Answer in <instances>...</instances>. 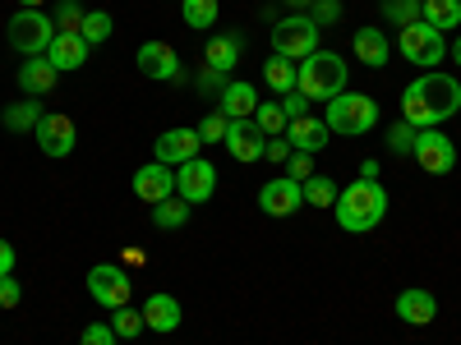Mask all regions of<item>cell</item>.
Masks as SVG:
<instances>
[{"label": "cell", "mask_w": 461, "mask_h": 345, "mask_svg": "<svg viewBox=\"0 0 461 345\" xmlns=\"http://www.w3.org/2000/svg\"><path fill=\"white\" fill-rule=\"evenodd\" d=\"M461 111V84L443 69H425L420 79L402 93V120L415 129H438L443 120Z\"/></svg>", "instance_id": "1"}, {"label": "cell", "mask_w": 461, "mask_h": 345, "mask_svg": "<svg viewBox=\"0 0 461 345\" xmlns=\"http://www.w3.org/2000/svg\"><path fill=\"white\" fill-rule=\"evenodd\" d=\"M337 226L341 230H351V235H365V230H374L383 217H388V189H383L378 180H356V184H346L337 203Z\"/></svg>", "instance_id": "2"}, {"label": "cell", "mask_w": 461, "mask_h": 345, "mask_svg": "<svg viewBox=\"0 0 461 345\" xmlns=\"http://www.w3.org/2000/svg\"><path fill=\"white\" fill-rule=\"evenodd\" d=\"M346 79H351V69H346L341 56H332V51H314L295 65V88L310 102H332L337 93H346Z\"/></svg>", "instance_id": "3"}, {"label": "cell", "mask_w": 461, "mask_h": 345, "mask_svg": "<svg viewBox=\"0 0 461 345\" xmlns=\"http://www.w3.org/2000/svg\"><path fill=\"white\" fill-rule=\"evenodd\" d=\"M323 125L332 134H346V138H360L378 125V102L365 97V93H337L328 102V115H323Z\"/></svg>", "instance_id": "4"}, {"label": "cell", "mask_w": 461, "mask_h": 345, "mask_svg": "<svg viewBox=\"0 0 461 345\" xmlns=\"http://www.w3.org/2000/svg\"><path fill=\"white\" fill-rule=\"evenodd\" d=\"M5 37L19 56H47V47L56 42V19H47V10H19Z\"/></svg>", "instance_id": "5"}, {"label": "cell", "mask_w": 461, "mask_h": 345, "mask_svg": "<svg viewBox=\"0 0 461 345\" xmlns=\"http://www.w3.org/2000/svg\"><path fill=\"white\" fill-rule=\"evenodd\" d=\"M319 23L310 14H286L282 23H273V56H286V60H304L319 51Z\"/></svg>", "instance_id": "6"}, {"label": "cell", "mask_w": 461, "mask_h": 345, "mask_svg": "<svg viewBox=\"0 0 461 345\" xmlns=\"http://www.w3.org/2000/svg\"><path fill=\"white\" fill-rule=\"evenodd\" d=\"M397 51L411 60V65H443V56H447V42H443V32L438 28H429L425 19H415V23H406V28H397Z\"/></svg>", "instance_id": "7"}, {"label": "cell", "mask_w": 461, "mask_h": 345, "mask_svg": "<svg viewBox=\"0 0 461 345\" xmlns=\"http://www.w3.org/2000/svg\"><path fill=\"white\" fill-rule=\"evenodd\" d=\"M88 295L102 304V309H125L130 304V272L121 262H97L88 272Z\"/></svg>", "instance_id": "8"}, {"label": "cell", "mask_w": 461, "mask_h": 345, "mask_svg": "<svg viewBox=\"0 0 461 345\" xmlns=\"http://www.w3.org/2000/svg\"><path fill=\"white\" fill-rule=\"evenodd\" d=\"M411 157H415V166L425 171V175H447L456 166V147H452V138L443 129H420Z\"/></svg>", "instance_id": "9"}, {"label": "cell", "mask_w": 461, "mask_h": 345, "mask_svg": "<svg viewBox=\"0 0 461 345\" xmlns=\"http://www.w3.org/2000/svg\"><path fill=\"white\" fill-rule=\"evenodd\" d=\"M143 79H158V84H185V69H180V56L171 42H143L139 56H134Z\"/></svg>", "instance_id": "10"}, {"label": "cell", "mask_w": 461, "mask_h": 345, "mask_svg": "<svg viewBox=\"0 0 461 345\" xmlns=\"http://www.w3.org/2000/svg\"><path fill=\"white\" fill-rule=\"evenodd\" d=\"M212 189H217V166H212L208 157H194V162L176 166V194H180L189 208H194V203H208Z\"/></svg>", "instance_id": "11"}, {"label": "cell", "mask_w": 461, "mask_h": 345, "mask_svg": "<svg viewBox=\"0 0 461 345\" xmlns=\"http://www.w3.org/2000/svg\"><path fill=\"white\" fill-rule=\"evenodd\" d=\"M32 138H37V147H42L47 157H56V162H60V157H69V152H74V138H79V134H74V120H69V115L47 111L42 120H37Z\"/></svg>", "instance_id": "12"}, {"label": "cell", "mask_w": 461, "mask_h": 345, "mask_svg": "<svg viewBox=\"0 0 461 345\" xmlns=\"http://www.w3.org/2000/svg\"><path fill=\"white\" fill-rule=\"evenodd\" d=\"M258 208H263L267 217H295V212L304 208V189H300V180H291V175L267 180V184L258 189Z\"/></svg>", "instance_id": "13"}, {"label": "cell", "mask_w": 461, "mask_h": 345, "mask_svg": "<svg viewBox=\"0 0 461 345\" xmlns=\"http://www.w3.org/2000/svg\"><path fill=\"white\" fill-rule=\"evenodd\" d=\"M199 129H167L158 134V143H152V162H162V166H185V162H194L199 157Z\"/></svg>", "instance_id": "14"}, {"label": "cell", "mask_w": 461, "mask_h": 345, "mask_svg": "<svg viewBox=\"0 0 461 345\" xmlns=\"http://www.w3.org/2000/svg\"><path fill=\"white\" fill-rule=\"evenodd\" d=\"M134 194L148 203V208H158L162 199L176 194V166H162V162H148L134 171Z\"/></svg>", "instance_id": "15"}, {"label": "cell", "mask_w": 461, "mask_h": 345, "mask_svg": "<svg viewBox=\"0 0 461 345\" xmlns=\"http://www.w3.org/2000/svg\"><path fill=\"white\" fill-rule=\"evenodd\" d=\"M217 111L226 115V120H254V111H258V88L245 84V79H230V84L217 93Z\"/></svg>", "instance_id": "16"}, {"label": "cell", "mask_w": 461, "mask_h": 345, "mask_svg": "<svg viewBox=\"0 0 461 345\" xmlns=\"http://www.w3.org/2000/svg\"><path fill=\"white\" fill-rule=\"evenodd\" d=\"M226 147H230V157L236 162H258L263 157V147H267V134L254 125V120H230V129H226Z\"/></svg>", "instance_id": "17"}, {"label": "cell", "mask_w": 461, "mask_h": 345, "mask_svg": "<svg viewBox=\"0 0 461 345\" xmlns=\"http://www.w3.org/2000/svg\"><path fill=\"white\" fill-rule=\"evenodd\" d=\"M56 84H60V69H56L47 56H28V60L19 65V88H23L28 97H47Z\"/></svg>", "instance_id": "18"}, {"label": "cell", "mask_w": 461, "mask_h": 345, "mask_svg": "<svg viewBox=\"0 0 461 345\" xmlns=\"http://www.w3.org/2000/svg\"><path fill=\"white\" fill-rule=\"evenodd\" d=\"M397 318H402V323H411V327H429V323L438 318V299H434L429 290L411 286V290H402V295H397Z\"/></svg>", "instance_id": "19"}, {"label": "cell", "mask_w": 461, "mask_h": 345, "mask_svg": "<svg viewBox=\"0 0 461 345\" xmlns=\"http://www.w3.org/2000/svg\"><path fill=\"white\" fill-rule=\"evenodd\" d=\"M88 51H93V47L84 42L79 32H56V42L47 47V60L65 74V69H84V65H88Z\"/></svg>", "instance_id": "20"}, {"label": "cell", "mask_w": 461, "mask_h": 345, "mask_svg": "<svg viewBox=\"0 0 461 345\" xmlns=\"http://www.w3.org/2000/svg\"><path fill=\"white\" fill-rule=\"evenodd\" d=\"M143 327L148 332H176L180 327V299L176 295H148V304H143Z\"/></svg>", "instance_id": "21"}, {"label": "cell", "mask_w": 461, "mask_h": 345, "mask_svg": "<svg viewBox=\"0 0 461 345\" xmlns=\"http://www.w3.org/2000/svg\"><path fill=\"white\" fill-rule=\"evenodd\" d=\"M286 138H291L295 152H323L328 138H332V129H328L323 120H314V115H300V120L286 125Z\"/></svg>", "instance_id": "22"}, {"label": "cell", "mask_w": 461, "mask_h": 345, "mask_svg": "<svg viewBox=\"0 0 461 345\" xmlns=\"http://www.w3.org/2000/svg\"><path fill=\"white\" fill-rule=\"evenodd\" d=\"M351 47H356V60L369 65V69H383V65H388V51H393L388 37H383V28H360Z\"/></svg>", "instance_id": "23"}, {"label": "cell", "mask_w": 461, "mask_h": 345, "mask_svg": "<svg viewBox=\"0 0 461 345\" xmlns=\"http://www.w3.org/2000/svg\"><path fill=\"white\" fill-rule=\"evenodd\" d=\"M236 60H240V42H236V37H226V32L208 37L203 69H212V74H230V69H236Z\"/></svg>", "instance_id": "24"}, {"label": "cell", "mask_w": 461, "mask_h": 345, "mask_svg": "<svg viewBox=\"0 0 461 345\" xmlns=\"http://www.w3.org/2000/svg\"><path fill=\"white\" fill-rule=\"evenodd\" d=\"M420 19L429 28H456L461 23V0H420Z\"/></svg>", "instance_id": "25"}, {"label": "cell", "mask_w": 461, "mask_h": 345, "mask_svg": "<svg viewBox=\"0 0 461 345\" xmlns=\"http://www.w3.org/2000/svg\"><path fill=\"white\" fill-rule=\"evenodd\" d=\"M185 221H189V203L180 194H171V199H162L158 208H152V226L158 230H180Z\"/></svg>", "instance_id": "26"}, {"label": "cell", "mask_w": 461, "mask_h": 345, "mask_svg": "<svg viewBox=\"0 0 461 345\" xmlns=\"http://www.w3.org/2000/svg\"><path fill=\"white\" fill-rule=\"evenodd\" d=\"M263 79H267V88H273V93H291L295 88V60H286V56H273V60H267L263 65Z\"/></svg>", "instance_id": "27"}, {"label": "cell", "mask_w": 461, "mask_h": 345, "mask_svg": "<svg viewBox=\"0 0 461 345\" xmlns=\"http://www.w3.org/2000/svg\"><path fill=\"white\" fill-rule=\"evenodd\" d=\"M254 125L267 134V138H282L286 134V111H282V102H258V111H254Z\"/></svg>", "instance_id": "28"}, {"label": "cell", "mask_w": 461, "mask_h": 345, "mask_svg": "<svg viewBox=\"0 0 461 345\" xmlns=\"http://www.w3.org/2000/svg\"><path fill=\"white\" fill-rule=\"evenodd\" d=\"M42 102H19V106H10L5 115H0V120H5L14 134H28V129H37V120H42Z\"/></svg>", "instance_id": "29"}, {"label": "cell", "mask_w": 461, "mask_h": 345, "mask_svg": "<svg viewBox=\"0 0 461 345\" xmlns=\"http://www.w3.org/2000/svg\"><path fill=\"white\" fill-rule=\"evenodd\" d=\"M300 189H304V203H310V208H332V203H337V194H341L337 180H328V175H310Z\"/></svg>", "instance_id": "30"}, {"label": "cell", "mask_w": 461, "mask_h": 345, "mask_svg": "<svg viewBox=\"0 0 461 345\" xmlns=\"http://www.w3.org/2000/svg\"><path fill=\"white\" fill-rule=\"evenodd\" d=\"M111 332L121 341H134L139 332H148L143 327V309H130V304H125V309H111Z\"/></svg>", "instance_id": "31"}, {"label": "cell", "mask_w": 461, "mask_h": 345, "mask_svg": "<svg viewBox=\"0 0 461 345\" xmlns=\"http://www.w3.org/2000/svg\"><path fill=\"white\" fill-rule=\"evenodd\" d=\"M180 14L189 28H212L217 23V0H180Z\"/></svg>", "instance_id": "32"}, {"label": "cell", "mask_w": 461, "mask_h": 345, "mask_svg": "<svg viewBox=\"0 0 461 345\" xmlns=\"http://www.w3.org/2000/svg\"><path fill=\"white\" fill-rule=\"evenodd\" d=\"M111 28H115V23H111V14H106V10H93V14H84V28H79V37H84L88 47H102L106 37H111Z\"/></svg>", "instance_id": "33"}, {"label": "cell", "mask_w": 461, "mask_h": 345, "mask_svg": "<svg viewBox=\"0 0 461 345\" xmlns=\"http://www.w3.org/2000/svg\"><path fill=\"white\" fill-rule=\"evenodd\" d=\"M383 19H388L393 28H406L420 19V0H383Z\"/></svg>", "instance_id": "34"}, {"label": "cell", "mask_w": 461, "mask_h": 345, "mask_svg": "<svg viewBox=\"0 0 461 345\" xmlns=\"http://www.w3.org/2000/svg\"><path fill=\"white\" fill-rule=\"evenodd\" d=\"M79 28H84L79 0H60V5H56V32H79Z\"/></svg>", "instance_id": "35"}, {"label": "cell", "mask_w": 461, "mask_h": 345, "mask_svg": "<svg viewBox=\"0 0 461 345\" xmlns=\"http://www.w3.org/2000/svg\"><path fill=\"white\" fill-rule=\"evenodd\" d=\"M226 129H230V120H226L221 111H208L203 120H199V138L203 143H226Z\"/></svg>", "instance_id": "36"}, {"label": "cell", "mask_w": 461, "mask_h": 345, "mask_svg": "<svg viewBox=\"0 0 461 345\" xmlns=\"http://www.w3.org/2000/svg\"><path fill=\"white\" fill-rule=\"evenodd\" d=\"M415 134H420V129L402 120V125H393V129H388V147H393V152H402V157H411V152H415Z\"/></svg>", "instance_id": "37"}, {"label": "cell", "mask_w": 461, "mask_h": 345, "mask_svg": "<svg viewBox=\"0 0 461 345\" xmlns=\"http://www.w3.org/2000/svg\"><path fill=\"white\" fill-rule=\"evenodd\" d=\"M286 175H291V180H300V184L310 180V175H314V152H291V162H286Z\"/></svg>", "instance_id": "38"}, {"label": "cell", "mask_w": 461, "mask_h": 345, "mask_svg": "<svg viewBox=\"0 0 461 345\" xmlns=\"http://www.w3.org/2000/svg\"><path fill=\"white\" fill-rule=\"evenodd\" d=\"M310 19H314L319 28H323V23H337V19H341V0H314Z\"/></svg>", "instance_id": "39"}, {"label": "cell", "mask_w": 461, "mask_h": 345, "mask_svg": "<svg viewBox=\"0 0 461 345\" xmlns=\"http://www.w3.org/2000/svg\"><path fill=\"white\" fill-rule=\"evenodd\" d=\"M121 336L111 332V323H93V327H84V341L79 345H115Z\"/></svg>", "instance_id": "40"}, {"label": "cell", "mask_w": 461, "mask_h": 345, "mask_svg": "<svg viewBox=\"0 0 461 345\" xmlns=\"http://www.w3.org/2000/svg\"><path fill=\"white\" fill-rule=\"evenodd\" d=\"M291 152H295V147H291V138H267L263 157H267V162H277V166H286V162H291Z\"/></svg>", "instance_id": "41"}, {"label": "cell", "mask_w": 461, "mask_h": 345, "mask_svg": "<svg viewBox=\"0 0 461 345\" xmlns=\"http://www.w3.org/2000/svg\"><path fill=\"white\" fill-rule=\"evenodd\" d=\"M19 299H23L19 281L14 277H0V309H19Z\"/></svg>", "instance_id": "42"}, {"label": "cell", "mask_w": 461, "mask_h": 345, "mask_svg": "<svg viewBox=\"0 0 461 345\" xmlns=\"http://www.w3.org/2000/svg\"><path fill=\"white\" fill-rule=\"evenodd\" d=\"M304 106H310V97H304L300 88H291V93L282 97V111H286V120H300V115H304Z\"/></svg>", "instance_id": "43"}, {"label": "cell", "mask_w": 461, "mask_h": 345, "mask_svg": "<svg viewBox=\"0 0 461 345\" xmlns=\"http://www.w3.org/2000/svg\"><path fill=\"white\" fill-rule=\"evenodd\" d=\"M14 258H19L14 244H10V240H0V277H14Z\"/></svg>", "instance_id": "44"}, {"label": "cell", "mask_w": 461, "mask_h": 345, "mask_svg": "<svg viewBox=\"0 0 461 345\" xmlns=\"http://www.w3.org/2000/svg\"><path fill=\"white\" fill-rule=\"evenodd\" d=\"M199 88H203V93H221L226 84H221V74H212V69H203V74H199Z\"/></svg>", "instance_id": "45"}, {"label": "cell", "mask_w": 461, "mask_h": 345, "mask_svg": "<svg viewBox=\"0 0 461 345\" xmlns=\"http://www.w3.org/2000/svg\"><path fill=\"white\" fill-rule=\"evenodd\" d=\"M360 180H378V162H365L360 166Z\"/></svg>", "instance_id": "46"}, {"label": "cell", "mask_w": 461, "mask_h": 345, "mask_svg": "<svg viewBox=\"0 0 461 345\" xmlns=\"http://www.w3.org/2000/svg\"><path fill=\"white\" fill-rule=\"evenodd\" d=\"M286 5H291L295 14H310V5H314V0H286Z\"/></svg>", "instance_id": "47"}, {"label": "cell", "mask_w": 461, "mask_h": 345, "mask_svg": "<svg viewBox=\"0 0 461 345\" xmlns=\"http://www.w3.org/2000/svg\"><path fill=\"white\" fill-rule=\"evenodd\" d=\"M47 0H19V10H42Z\"/></svg>", "instance_id": "48"}, {"label": "cell", "mask_w": 461, "mask_h": 345, "mask_svg": "<svg viewBox=\"0 0 461 345\" xmlns=\"http://www.w3.org/2000/svg\"><path fill=\"white\" fill-rule=\"evenodd\" d=\"M452 65H461V37H456V42H452Z\"/></svg>", "instance_id": "49"}]
</instances>
